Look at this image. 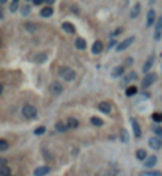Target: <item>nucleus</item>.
Listing matches in <instances>:
<instances>
[{
  "label": "nucleus",
  "mask_w": 162,
  "mask_h": 176,
  "mask_svg": "<svg viewBox=\"0 0 162 176\" xmlns=\"http://www.w3.org/2000/svg\"><path fill=\"white\" fill-rule=\"evenodd\" d=\"M58 76L61 77L63 80H66V82H73L76 79V73H74V69L71 68H68V66H61L58 69Z\"/></svg>",
  "instance_id": "nucleus-1"
},
{
  "label": "nucleus",
  "mask_w": 162,
  "mask_h": 176,
  "mask_svg": "<svg viewBox=\"0 0 162 176\" xmlns=\"http://www.w3.org/2000/svg\"><path fill=\"white\" fill-rule=\"evenodd\" d=\"M22 115H24V118H27V119H35V118L38 116V110H36V107H35V105L25 104L24 107H22Z\"/></svg>",
  "instance_id": "nucleus-2"
},
{
  "label": "nucleus",
  "mask_w": 162,
  "mask_h": 176,
  "mask_svg": "<svg viewBox=\"0 0 162 176\" xmlns=\"http://www.w3.org/2000/svg\"><path fill=\"white\" fill-rule=\"evenodd\" d=\"M156 80H157V74L148 73V74L143 77V80H142V87H143V88H148V87H151Z\"/></svg>",
  "instance_id": "nucleus-3"
},
{
  "label": "nucleus",
  "mask_w": 162,
  "mask_h": 176,
  "mask_svg": "<svg viewBox=\"0 0 162 176\" xmlns=\"http://www.w3.org/2000/svg\"><path fill=\"white\" fill-rule=\"evenodd\" d=\"M148 145H150L151 150H160L162 148V138L160 137H150V140H148Z\"/></svg>",
  "instance_id": "nucleus-4"
},
{
  "label": "nucleus",
  "mask_w": 162,
  "mask_h": 176,
  "mask_svg": "<svg viewBox=\"0 0 162 176\" xmlns=\"http://www.w3.org/2000/svg\"><path fill=\"white\" fill-rule=\"evenodd\" d=\"M134 41H136V38H134V36L126 38V39H124V41H121L120 44H117V51H118V52H123L124 49H128V47H129V46L134 43Z\"/></svg>",
  "instance_id": "nucleus-5"
},
{
  "label": "nucleus",
  "mask_w": 162,
  "mask_h": 176,
  "mask_svg": "<svg viewBox=\"0 0 162 176\" xmlns=\"http://www.w3.org/2000/svg\"><path fill=\"white\" fill-rule=\"evenodd\" d=\"M156 30H154V41H160L162 38V17L156 19Z\"/></svg>",
  "instance_id": "nucleus-6"
},
{
  "label": "nucleus",
  "mask_w": 162,
  "mask_h": 176,
  "mask_svg": "<svg viewBox=\"0 0 162 176\" xmlns=\"http://www.w3.org/2000/svg\"><path fill=\"white\" fill-rule=\"evenodd\" d=\"M49 91H51L52 94H60L61 91H63L61 83H60V82H52L51 85H49Z\"/></svg>",
  "instance_id": "nucleus-7"
},
{
  "label": "nucleus",
  "mask_w": 162,
  "mask_h": 176,
  "mask_svg": "<svg viewBox=\"0 0 162 176\" xmlns=\"http://www.w3.org/2000/svg\"><path fill=\"white\" fill-rule=\"evenodd\" d=\"M131 124H132V131H134V135H136V138H140V137H142V129H140L137 119L136 118H131Z\"/></svg>",
  "instance_id": "nucleus-8"
},
{
  "label": "nucleus",
  "mask_w": 162,
  "mask_h": 176,
  "mask_svg": "<svg viewBox=\"0 0 162 176\" xmlns=\"http://www.w3.org/2000/svg\"><path fill=\"white\" fill-rule=\"evenodd\" d=\"M154 24H156V11L150 10V11H148V14H146V25L151 27Z\"/></svg>",
  "instance_id": "nucleus-9"
},
{
  "label": "nucleus",
  "mask_w": 162,
  "mask_h": 176,
  "mask_svg": "<svg viewBox=\"0 0 162 176\" xmlns=\"http://www.w3.org/2000/svg\"><path fill=\"white\" fill-rule=\"evenodd\" d=\"M98 110L102 112V113H105V115H109L112 112V105L109 102H99V104H98Z\"/></svg>",
  "instance_id": "nucleus-10"
},
{
  "label": "nucleus",
  "mask_w": 162,
  "mask_h": 176,
  "mask_svg": "<svg viewBox=\"0 0 162 176\" xmlns=\"http://www.w3.org/2000/svg\"><path fill=\"white\" fill-rule=\"evenodd\" d=\"M124 65H121V66H117V68H114L112 69V77L114 79H118V77H123V74H124Z\"/></svg>",
  "instance_id": "nucleus-11"
},
{
  "label": "nucleus",
  "mask_w": 162,
  "mask_h": 176,
  "mask_svg": "<svg viewBox=\"0 0 162 176\" xmlns=\"http://www.w3.org/2000/svg\"><path fill=\"white\" fill-rule=\"evenodd\" d=\"M74 46H76V49H79V51H83V49H87V41L80 36H77L74 39Z\"/></svg>",
  "instance_id": "nucleus-12"
},
{
  "label": "nucleus",
  "mask_w": 162,
  "mask_h": 176,
  "mask_svg": "<svg viewBox=\"0 0 162 176\" xmlns=\"http://www.w3.org/2000/svg\"><path fill=\"white\" fill-rule=\"evenodd\" d=\"M49 171H51V168L47 165H44V167H38L36 170L33 171V174L35 176H46V174H49Z\"/></svg>",
  "instance_id": "nucleus-13"
},
{
  "label": "nucleus",
  "mask_w": 162,
  "mask_h": 176,
  "mask_svg": "<svg viewBox=\"0 0 162 176\" xmlns=\"http://www.w3.org/2000/svg\"><path fill=\"white\" fill-rule=\"evenodd\" d=\"M156 164H157V157H156V156H150V157H146V159H145V162H143V165H145L146 168H153Z\"/></svg>",
  "instance_id": "nucleus-14"
},
{
  "label": "nucleus",
  "mask_w": 162,
  "mask_h": 176,
  "mask_svg": "<svg viewBox=\"0 0 162 176\" xmlns=\"http://www.w3.org/2000/svg\"><path fill=\"white\" fill-rule=\"evenodd\" d=\"M101 52H102V43H101V41H95L93 46H91V54L98 55V54H101Z\"/></svg>",
  "instance_id": "nucleus-15"
},
{
  "label": "nucleus",
  "mask_w": 162,
  "mask_h": 176,
  "mask_svg": "<svg viewBox=\"0 0 162 176\" xmlns=\"http://www.w3.org/2000/svg\"><path fill=\"white\" fill-rule=\"evenodd\" d=\"M61 29L65 30L66 33H71V35L76 33V27H74L71 22H63V24H61Z\"/></svg>",
  "instance_id": "nucleus-16"
},
{
  "label": "nucleus",
  "mask_w": 162,
  "mask_h": 176,
  "mask_svg": "<svg viewBox=\"0 0 162 176\" xmlns=\"http://www.w3.org/2000/svg\"><path fill=\"white\" fill-rule=\"evenodd\" d=\"M153 63H154V55H151V57L146 60V63L143 65V73H145V74L150 73V69H151V66H153Z\"/></svg>",
  "instance_id": "nucleus-17"
},
{
  "label": "nucleus",
  "mask_w": 162,
  "mask_h": 176,
  "mask_svg": "<svg viewBox=\"0 0 162 176\" xmlns=\"http://www.w3.org/2000/svg\"><path fill=\"white\" fill-rule=\"evenodd\" d=\"M43 17H51L52 14H54V10H52V6H44L43 10H41V13H39Z\"/></svg>",
  "instance_id": "nucleus-18"
},
{
  "label": "nucleus",
  "mask_w": 162,
  "mask_h": 176,
  "mask_svg": "<svg viewBox=\"0 0 162 176\" xmlns=\"http://www.w3.org/2000/svg\"><path fill=\"white\" fill-rule=\"evenodd\" d=\"M66 126H68V129H77L79 128V121H77L76 118H68Z\"/></svg>",
  "instance_id": "nucleus-19"
},
{
  "label": "nucleus",
  "mask_w": 162,
  "mask_h": 176,
  "mask_svg": "<svg viewBox=\"0 0 162 176\" xmlns=\"http://www.w3.org/2000/svg\"><path fill=\"white\" fill-rule=\"evenodd\" d=\"M136 77H137V74H136V73H129L128 76H124V77H123V82H121V85L124 87L126 83H129L131 80H134V79H136Z\"/></svg>",
  "instance_id": "nucleus-20"
},
{
  "label": "nucleus",
  "mask_w": 162,
  "mask_h": 176,
  "mask_svg": "<svg viewBox=\"0 0 162 176\" xmlns=\"http://www.w3.org/2000/svg\"><path fill=\"white\" fill-rule=\"evenodd\" d=\"M139 14H140V3H136V5L132 6V11H131V17H132V19H136V17H137Z\"/></svg>",
  "instance_id": "nucleus-21"
},
{
  "label": "nucleus",
  "mask_w": 162,
  "mask_h": 176,
  "mask_svg": "<svg viewBox=\"0 0 162 176\" xmlns=\"http://www.w3.org/2000/svg\"><path fill=\"white\" fill-rule=\"evenodd\" d=\"M55 129H57V132H66L68 131V126H66V123L58 121L57 124H55Z\"/></svg>",
  "instance_id": "nucleus-22"
},
{
  "label": "nucleus",
  "mask_w": 162,
  "mask_h": 176,
  "mask_svg": "<svg viewBox=\"0 0 162 176\" xmlns=\"http://www.w3.org/2000/svg\"><path fill=\"white\" fill-rule=\"evenodd\" d=\"M136 157H137L139 160H143V162H145V159L148 157V154H146V151H145V150H137Z\"/></svg>",
  "instance_id": "nucleus-23"
},
{
  "label": "nucleus",
  "mask_w": 162,
  "mask_h": 176,
  "mask_svg": "<svg viewBox=\"0 0 162 176\" xmlns=\"http://www.w3.org/2000/svg\"><path fill=\"white\" fill-rule=\"evenodd\" d=\"M90 121H91V124H93V126H98V128H101V126L104 124V121L101 118H98V116H91Z\"/></svg>",
  "instance_id": "nucleus-24"
},
{
  "label": "nucleus",
  "mask_w": 162,
  "mask_h": 176,
  "mask_svg": "<svg viewBox=\"0 0 162 176\" xmlns=\"http://www.w3.org/2000/svg\"><path fill=\"white\" fill-rule=\"evenodd\" d=\"M46 60H47V55L46 54H39V55L35 57V61H36V63H44Z\"/></svg>",
  "instance_id": "nucleus-25"
},
{
  "label": "nucleus",
  "mask_w": 162,
  "mask_h": 176,
  "mask_svg": "<svg viewBox=\"0 0 162 176\" xmlns=\"http://www.w3.org/2000/svg\"><path fill=\"white\" fill-rule=\"evenodd\" d=\"M25 30H29V32H36L38 27L35 25L33 22H27V24H25Z\"/></svg>",
  "instance_id": "nucleus-26"
},
{
  "label": "nucleus",
  "mask_w": 162,
  "mask_h": 176,
  "mask_svg": "<svg viewBox=\"0 0 162 176\" xmlns=\"http://www.w3.org/2000/svg\"><path fill=\"white\" fill-rule=\"evenodd\" d=\"M8 142H6V140H3V138H0V151H6L8 150Z\"/></svg>",
  "instance_id": "nucleus-27"
},
{
  "label": "nucleus",
  "mask_w": 162,
  "mask_h": 176,
  "mask_svg": "<svg viewBox=\"0 0 162 176\" xmlns=\"http://www.w3.org/2000/svg\"><path fill=\"white\" fill-rule=\"evenodd\" d=\"M11 174V170L8 167H2L0 168V176H10Z\"/></svg>",
  "instance_id": "nucleus-28"
},
{
  "label": "nucleus",
  "mask_w": 162,
  "mask_h": 176,
  "mask_svg": "<svg viewBox=\"0 0 162 176\" xmlns=\"http://www.w3.org/2000/svg\"><path fill=\"white\" fill-rule=\"evenodd\" d=\"M153 132L156 134V137L162 138V128H160V126H153Z\"/></svg>",
  "instance_id": "nucleus-29"
},
{
  "label": "nucleus",
  "mask_w": 162,
  "mask_h": 176,
  "mask_svg": "<svg viewBox=\"0 0 162 176\" xmlns=\"http://www.w3.org/2000/svg\"><path fill=\"white\" fill-rule=\"evenodd\" d=\"M136 93H137V87H129L128 90H126V94L128 96H134Z\"/></svg>",
  "instance_id": "nucleus-30"
},
{
  "label": "nucleus",
  "mask_w": 162,
  "mask_h": 176,
  "mask_svg": "<svg viewBox=\"0 0 162 176\" xmlns=\"http://www.w3.org/2000/svg\"><path fill=\"white\" fill-rule=\"evenodd\" d=\"M44 132H46V128H44V126H39V128L35 129V135H43Z\"/></svg>",
  "instance_id": "nucleus-31"
},
{
  "label": "nucleus",
  "mask_w": 162,
  "mask_h": 176,
  "mask_svg": "<svg viewBox=\"0 0 162 176\" xmlns=\"http://www.w3.org/2000/svg\"><path fill=\"white\" fill-rule=\"evenodd\" d=\"M153 121L162 123V113H154V115H153Z\"/></svg>",
  "instance_id": "nucleus-32"
},
{
  "label": "nucleus",
  "mask_w": 162,
  "mask_h": 176,
  "mask_svg": "<svg viewBox=\"0 0 162 176\" xmlns=\"http://www.w3.org/2000/svg\"><path fill=\"white\" fill-rule=\"evenodd\" d=\"M132 63H134V60H132L131 57H129V58H126V63H124V68H126V66H131V65H132Z\"/></svg>",
  "instance_id": "nucleus-33"
},
{
  "label": "nucleus",
  "mask_w": 162,
  "mask_h": 176,
  "mask_svg": "<svg viewBox=\"0 0 162 176\" xmlns=\"http://www.w3.org/2000/svg\"><path fill=\"white\" fill-rule=\"evenodd\" d=\"M146 176H162V173H159V171H150V173H146Z\"/></svg>",
  "instance_id": "nucleus-34"
},
{
  "label": "nucleus",
  "mask_w": 162,
  "mask_h": 176,
  "mask_svg": "<svg viewBox=\"0 0 162 176\" xmlns=\"http://www.w3.org/2000/svg\"><path fill=\"white\" fill-rule=\"evenodd\" d=\"M2 167H6V159L0 157V168H2Z\"/></svg>",
  "instance_id": "nucleus-35"
},
{
  "label": "nucleus",
  "mask_w": 162,
  "mask_h": 176,
  "mask_svg": "<svg viewBox=\"0 0 162 176\" xmlns=\"http://www.w3.org/2000/svg\"><path fill=\"white\" fill-rule=\"evenodd\" d=\"M10 10H11V11H16V10H17V3H11V5H10Z\"/></svg>",
  "instance_id": "nucleus-36"
},
{
  "label": "nucleus",
  "mask_w": 162,
  "mask_h": 176,
  "mask_svg": "<svg viewBox=\"0 0 162 176\" xmlns=\"http://www.w3.org/2000/svg\"><path fill=\"white\" fill-rule=\"evenodd\" d=\"M33 3L36 5V6H39V5H43V3H44V0H33Z\"/></svg>",
  "instance_id": "nucleus-37"
},
{
  "label": "nucleus",
  "mask_w": 162,
  "mask_h": 176,
  "mask_svg": "<svg viewBox=\"0 0 162 176\" xmlns=\"http://www.w3.org/2000/svg\"><path fill=\"white\" fill-rule=\"evenodd\" d=\"M30 13V8L29 6H25V8H22V14H29Z\"/></svg>",
  "instance_id": "nucleus-38"
},
{
  "label": "nucleus",
  "mask_w": 162,
  "mask_h": 176,
  "mask_svg": "<svg viewBox=\"0 0 162 176\" xmlns=\"http://www.w3.org/2000/svg\"><path fill=\"white\" fill-rule=\"evenodd\" d=\"M114 46H117V41H115V39H110V44H109V47L112 49Z\"/></svg>",
  "instance_id": "nucleus-39"
},
{
  "label": "nucleus",
  "mask_w": 162,
  "mask_h": 176,
  "mask_svg": "<svg viewBox=\"0 0 162 176\" xmlns=\"http://www.w3.org/2000/svg\"><path fill=\"white\" fill-rule=\"evenodd\" d=\"M124 142H128V134H126V131H123V137H121Z\"/></svg>",
  "instance_id": "nucleus-40"
},
{
  "label": "nucleus",
  "mask_w": 162,
  "mask_h": 176,
  "mask_svg": "<svg viewBox=\"0 0 162 176\" xmlns=\"http://www.w3.org/2000/svg\"><path fill=\"white\" fill-rule=\"evenodd\" d=\"M118 33H121V29H117L114 33H112V36H115V35H118Z\"/></svg>",
  "instance_id": "nucleus-41"
},
{
  "label": "nucleus",
  "mask_w": 162,
  "mask_h": 176,
  "mask_svg": "<svg viewBox=\"0 0 162 176\" xmlns=\"http://www.w3.org/2000/svg\"><path fill=\"white\" fill-rule=\"evenodd\" d=\"M44 2H46V3H49V6H51V5L55 2V0H44Z\"/></svg>",
  "instance_id": "nucleus-42"
},
{
  "label": "nucleus",
  "mask_w": 162,
  "mask_h": 176,
  "mask_svg": "<svg viewBox=\"0 0 162 176\" xmlns=\"http://www.w3.org/2000/svg\"><path fill=\"white\" fill-rule=\"evenodd\" d=\"M2 93H3V85L0 83V94H2Z\"/></svg>",
  "instance_id": "nucleus-43"
},
{
  "label": "nucleus",
  "mask_w": 162,
  "mask_h": 176,
  "mask_svg": "<svg viewBox=\"0 0 162 176\" xmlns=\"http://www.w3.org/2000/svg\"><path fill=\"white\" fill-rule=\"evenodd\" d=\"M2 17H3V11H2V10H0V19H2Z\"/></svg>",
  "instance_id": "nucleus-44"
},
{
  "label": "nucleus",
  "mask_w": 162,
  "mask_h": 176,
  "mask_svg": "<svg viewBox=\"0 0 162 176\" xmlns=\"http://www.w3.org/2000/svg\"><path fill=\"white\" fill-rule=\"evenodd\" d=\"M6 2H8V0H0V3H6Z\"/></svg>",
  "instance_id": "nucleus-45"
},
{
  "label": "nucleus",
  "mask_w": 162,
  "mask_h": 176,
  "mask_svg": "<svg viewBox=\"0 0 162 176\" xmlns=\"http://www.w3.org/2000/svg\"><path fill=\"white\" fill-rule=\"evenodd\" d=\"M19 2V0H13V3H17Z\"/></svg>",
  "instance_id": "nucleus-46"
},
{
  "label": "nucleus",
  "mask_w": 162,
  "mask_h": 176,
  "mask_svg": "<svg viewBox=\"0 0 162 176\" xmlns=\"http://www.w3.org/2000/svg\"><path fill=\"white\" fill-rule=\"evenodd\" d=\"M10 176H13V174H10Z\"/></svg>",
  "instance_id": "nucleus-47"
}]
</instances>
